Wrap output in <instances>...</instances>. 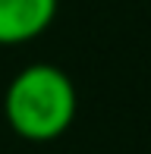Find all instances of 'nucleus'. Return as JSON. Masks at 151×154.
<instances>
[{
  "instance_id": "1",
  "label": "nucleus",
  "mask_w": 151,
  "mask_h": 154,
  "mask_svg": "<svg viewBox=\"0 0 151 154\" xmlns=\"http://www.w3.org/2000/svg\"><path fill=\"white\" fill-rule=\"evenodd\" d=\"M6 120L29 142H51L69 129L76 116V88L57 66H25L6 88Z\"/></svg>"
},
{
  "instance_id": "2",
  "label": "nucleus",
  "mask_w": 151,
  "mask_h": 154,
  "mask_svg": "<svg viewBox=\"0 0 151 154\" xmlns=\"http://www.w3.org/2000/svg\"><path fill=\"white\" fill-rule=\"evenodd\" d=\"M57 16V0H0V44L38 38Z\"/></svg>"
}]
</instances>
